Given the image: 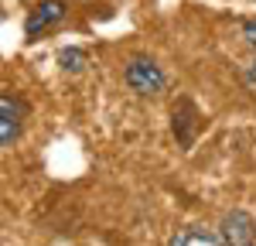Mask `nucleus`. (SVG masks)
<instances>
[{"mask_svg": "<svg viewBox=\"0 0 256 246\" xmlns=\"http://www.w3.org/2000/svg\"><path fill=\"white\" fill-rule=\"evenodd\" d=\"M123 79H126V86H130L137 96H144V100L160 96V92H164V86H168V79H164V72H160L158 62H154V58H140V55L126 62Z\"/></svg>", "mask_w": 256, "mask_h": 246, "instance_id": "nucleus-1", "label": "nucleus"}, {"mask_svg": "<svg viewBox=\"0 0 256 246\" xmlns=\"http://www.w3.org/2000/svg\"><path fill=\"white\" fill-rule=\"evenodd\" d=\"M218 240L222 246H256V219L242 208H232L218 222Z\"/></svg>", "mask_w": 256, "mask_h": 246, "instance_id": "nucleus-2", "label": "nucleus"}, {"mask_svg": "<svg viewBox=\"0 0 256 246\" xmlns=\"http://www.w3.org/2000/svg\"><path fill=\"white\" fill-rule=\"evenodd\" d=\"M65 20V4L62 0H41L28 10V20H24V34L28 38H38L44 31H52L55 24Z\"/></svg>", "mask_w": 256, "mask_h": 246, "instance_id": "nucleus-3", "label": "nucleus"}, {"mask_svg": "<svg viewBox=\"0 0 256 246\" xmlns=\"http://www.w3.org/2000/svg\"><path fill=\"white\" fill-rule=\"evenodd\" d=\"M20 116H24L20 102L10 92H4L0 96V144L4 147H14V140H18V134H20Z\"/></svg>", "mask_w": 256, "mask_h": 246, "instance_id": "nucleus-4", "label": "nucleus"}, {"mask_svg": "<svg viewBox=\"0 0 256 246\" xmlns=\"http://www.w3.org/2000/svg\"><path fill=\"white\" fill-rule=\"evenodd\" d=\"M171 116H174V123H171V126H174L178 144H181V147H188V144L195 140V130H198V113H195V106H192L188 100H181V102L174 106V113H171Z\"/></svg>", "mask_w": 256, "mask_h": 246, "instance_id": "nucleus-5", "label": "nucleus"}, {"mask_svg": "<svg viewBox=\"0 0 256 246\" xmlns=\"http://www.w3.org/2000/svg\"><path fill=\"white\" fill-rule=\"evenodd\" d=\"M168 246H222V240H218V232H208V229H195L192 226V229H178Z\"/></svg>", "mask_w": 256, "mask_h": 246, "instance_id": "nucleus-6", "label": "nucleus"}, {"mask_svg": "<svg viewBox=\"0 0 256 246\" xmlns=\"http://www.w3.org/2000/svg\"><path fill=\"white\" fill-rule=\"evenodd\" d=\"M58 62H62V68H65V72H82V68L89 65V55L79 52V48H65V52L58 55Z\"/></svg>", "mask_w": 256, "mask_h": 246, "instance_id": "nucleus-7", "label": "nucleus"}, {"mask_svg": "<svg viewBox=\"0 0 256 246\" xmlns=\"http://www.w3.org/2000/svg\"><path fill=\"white\" fill-rule=\"evenodd\" d=\"M239 31H242L246 44H250V48L256 52V18H253V20H242V28H239Z\"/></svg>", "mask_w": 256, "mask_h": 246, "instance_id": "nucleus-8", "label": "nucleus"}, {"mask_svg": "<svg viewBox=\"0 0 256 246\" xmlns=\"http://www.w3.org/2000/svg\"><path fill=\"white\" fill-rule=\"evenodd\" d=\"M246 82H250V86H256V58L246 65Z\"/></svg>", "mask_w": 256, "mask_h": 246, "instance_id": "nucleus-9", "label": "nucleus"}]
</instances>
